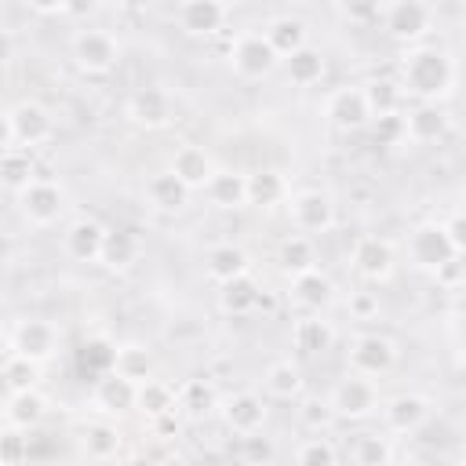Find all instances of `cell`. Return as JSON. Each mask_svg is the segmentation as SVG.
<instances>
[{
	"label": "cell",
	"mask_w": 466,
	"mask_h": 466,
	"mask_svg": "<svg viewBox=\"0 0 466 466\" xmlns=\"http://www.w3.org/2000/svg\"><path fill=\"white\" fill-rule=\"evenodd\" d=\"M455 84V66L437 47H415L400 66V91L419 102H437Z\"/></svg>",
	"instance_id": "6da1fadb"
},
{
	"label": "cell",
	"mask_w": 466,
	"mask_h": 466,
	"mask_svg": "<svg viewBox=\"0 0 466 466\" xmlns=\"http://www.w3.org/2000/svg\"><path fill=\"white\" fill-rule=\"evenodd\" d=\"M127 113H131V120H138L146 127H164L171 120V98L160 87H142L131 95Z\"/></svg>",
	"instance_id": "e0dca14e"
},
{
	"label": "cell",
	"mask_w": 466,
	"mask_h": 466,
	"mask_svg": "<svg viewBox=\"0 0 466 466\" xmlns=\"http://www.w3.org/2000/svg\"><path fill=\"white\" fill-rule=\"evenodd\" d=\"M113 371H120L131 382H142V379H149V353L142 346H116Z\"/></svg>",
	"instance_id": "74e56055"
},
{
	"label": "cell",
	"mask_w": 466,
	"mask_h": 466,
	"mask_svg": "<svg viewBox=\"0 0 466 466\" xmlns=\"http://www.w3.org/2000/svg\"><path fill=\"white\" fill-rule=\"evenodd\" d=\"M15 146V127H11V113H0V153Z\"/></svg>",
	"instance_id": "f907efd6"
},
{
	"label": "cell",
	"mask_w": 466,
	"mask_h": 466,
	"mask_svg": "<svg viewBox=\"0 0 466 466\" xmlns=\"http://www.w3.org/2000/svg\"><path fill=\"white\" fill-rule=\"evenodd\" d=\"M73 58L87 73H109L120 62V44L106 29H80L73 36Z\"/></svg>",
	"instance_id": "7a4b0ae2"
},
{
	"label": "cell",
	"mask_w": 466,
	"mask_h": 466,
	"mask_svg": "<svg viewBox=\"0 0 466 466\" xmlns=\"http://www.w3.org/2000/svg\"><path fill=\"white\" fill-rule=\"evenodd\" d=\"M331 411H339V415H346V419H364V415H371L375 408H379V393H375V382L368 379V375H346L339 386H335V393H331Z\"/></svg>",
	"instance_id": "277c9868"
},
{
	"label": "cell",
	"mask_w": 466,
	"mask_h": 466,
	"mask_svg": "<svg viewBox=\"0 0 466 466\" xmlns=\"http://www.w3.org/2000/svg\"><path fill=\"white\" fill-rule=\"evenodd\" d=\"M295 299H299L302 306H309V309H320V306L331 299V280L320 277L317 266H313V269H306V273L295 277Z\"/></svg>",
	"instance_id": "836d02e7"
},
{
	"label": "cell",
	"mask_w": 466,
	"mask_h": 466,
	"mask_svg": "<svg viewBox=\"0 0 466 466\" xmlns=\"http://www.w3.org/2000/svg\"><path fill=\"white\" fill-rule=\"evenodd\" d=\"M328 120L342 131H357L371 120V109H368V98H364V87H342L328 98Z\"/></svg>",
	"instance_id": "30bf717a"
},
{
	"label": "cell",
	"mask_w": 466,
	"mask_h": 466,
	"mask_svg": "<svg viewBox=\"0 0 466 466\" xmlns=\"http://www.w3.org/2000/svg\"><path fill=\"white\" fill-rule=\"evenodd\" d=\"M280 262H284V269L291 273V277H299V273H306V269H313V262H317V255H313V244H309V237H291L288 244H284V251H280Z\"/></svg>",
	"instance_id": "f35d334b"
},
{
	"label": "cell",
	"mask_w": 466,
	"mask_h": 466,
	"mask_svg": "<svg viewBox=\"0 0 466 466\" xmlns=\"http://www.w3.org/2000/svg\"><path fill=\"white\" fill-rule=\"evenodd\" d=\"M7 360H11V350H7V342L0 339V371H4V364H7Z\"/></svg>",
	"instance_id": "9f6ffc18"
},
{
	"label": "cell",
	"mask_w": 466,
	"mask_h": 466,
	"mask_svg": "<svg viewBox=\"0 0 466 466\" xmlns=\"http://www.w3.org/2000/svg\"><path fill=\"white\" fill-rule=\"evenodd\" d=\"M178 400H182V408H189V411H208V404H211V386H204V382H186L182 393H178Z\"/></svg>",
	"instance_id": "f6af8a7d"
},
{
	"label": "cell",
	"mask_w": 466,
	"mask_h": 466,
	"mask_svg": "<svg viewBox=\"0 0 466 466\" xmlns=\"http://www.w3.org/2000/svg\"><path fill=\"white\" fill-rule=\"evenodd\" d=\"M186 197H189V186H186L175 171L149 175V182H146V200H149L157 211H182V208H186Z\"/></svg>",
	"instance_id": "ac0fdd59"
},
{
	"label": "cell",
	"mask_w": 466,
	"mask_h": 466,
	"mask_svg": "<svg viewBox=\"0 0 466 466\" xmlns=\"http://www.w3.org/2000/svg\"><path fill=\"white\" fill-rule=\"evenodd\" d=\"M371 120H375V142L379 146L404 142V113H382V116H371Z\"/></svg>",
	"instance_id": "60d3db41"
},
{
	"label": "cell",
	"mask_w": 466,
	"mask_h": 466,
	"mask_svg": "<svg viewBox=\"0 0 466 466\" xmlns=\"http://www.w3.org/2000/svg\"><path fill=\"white\" fill-rule=\"evenodd\" d=\"M386 29L397 40H415L430 29V4L426 0H393L386 11Z\"/></svg>",
	"instance_id": "8fae6325"
},
{
	"label": "cell",
	"mask_w": 466,
	"mask_h": 466,
	"mask_svg": "<svg viewBox=\"0 0 466 466\" xmlns=\"http://www.w3.org/2000/svg\"><path fill=\"white\" fill-rule=\"evenodd\" d=\"M288 211H291V222H295L299 233H324L335 222V204L320 189H299L291 197Z\"/></svg>",
	"instance_id": "5b68a950"
},
{
	"label": "cell",
	"mask_w": 466,
	"mask_h": 466,
	"mask_svg": "<svg viewBox=\"0 0 466 466\" xmlns=\"http://www.w3.org/2000/svg\"><path fill=\"white\" fill-rule=\"evenodd\" d=\"M350 309H353L360 320H371V317L379 313V295H375V291H357V295L350 299Z\"/></svg>",
	"instance_id": "7dc6e473"
},
{
	"label": "cell",
	"mask_w": 466,
	"mask_h": 466,
	"mask_svg": "<svg viewBox=\"0 0 466 466\" xmlns=\"http://www.w3.org/2000/svg\"><path fill=\"white\" fill-rule=\"evenodd\" d=\"M135 404L149 415H167L175 411V390L167 382H157V379H142L138 390H135Z\"/></svg>",
	"instance_id": "4dcf8cb0"
},
{
	"label": "cell",
	"mask_w": 466,
	"mask_h": 466,
	"mask_svg": "<svg viewBox=\"0 0 466 466\" xmlns=\"http://www.w3.org/2000/svg\"><path fill=\"white\" fill-rule=\"evenodd\" d=\"M222 18H226L222 0H182V7H178V25L193 36L215 33L222 25Z\"/></svg>",
	"instance_id": "9a60e30c"
},
{
	"label": "cell",
	"mask_w": 466,
	"mask_h": 466,
	"mask_svg": "<svg viewBox=\"0 0 466 466\" xmlns=\"http://www.w3.org/2000/svg\"><path fill=\"white\" fill-rule=\"evenodd\" d=\"M382 419L393 433H415L426 419H430V404L415 393H404V397H393L386 408H382Z\"/></svg>",
	"instance_id": "5bb4252c"
},
{
	"label": "cell",
	"mask_w": 466,
	"mask_h": 466,
	"mask_svg": "<svg viewBox=\"0 0 466 466\" xmlns=\"http://www.w3.org/2000/svg\"><path fill=\"white\" fill-rule=\"evenodd\" d=\"M240 273H248V255L240 251V248H233V244H218V248H211L208 251V277L211 280H229V277H240Z\"/></svg>",
	"instance_id": "83f0119b"
},
{
	"label": "cell",
	"mask_w": 466,
	"mask_h": 466,
	"mask_svg": "<svg viewBox=\"0 0 466 466\" xmlns=\"http://www.w3.org/2000/svg\"><path fill=\"white\" fill-rule=\"evenodd\" d=\"M353 459L364 462V466H371V462H386V459H390V448H386V441H379V437H357V451H353Z\"/></svg>",
	"instance_id": "ee69618b"
},
{
	"label": "cell",
	"mask_w": 466,
	"mask_h": 466,
	"mask_svg": "<svg viewBox=\"0 0 466 466\" xmlns=\"http://www.w3.org/2000/svg\"><path fill=\"white\" fill-rule=\"evenodd\" d=\"M171 171L189 186V189H204V182L211 178L215 164L200 146H178L171 157Z\"/></svg>",
	"instance_id": "d6986e66"
},
{
	"label": "cell",
	"mask_w": 466,
	"mask_h": 466,
	"mask_svg": "<svg viewBox=\"0 0 466 466\" xmlns=\"http://www.w3.org/2000/svg\"><path fill=\"white\" fill-rule=\"evenodd\" d=\"M291 342H295V350H299V353L313 357V353H324V350L335 342V331H331V324H328V320H320V317H306V320H299V324H295Z\"/></svg>",
	"instance_id": "4316f807"
},
{
	"label": "cell",
	"mask_w": 466,
	"mask_h": 466,
	"mask_svg": "<svg viewBox=\"0 0 466 466\" xmlns=\"http://www.w3.org/2000/svg\"><path fill=\"white\" fill-rule=\"evenodd\" d=\"M120 7H131V11H138V7H149L153 0H116Z\"/></svg>",
	"instance_id": "11a10c76"
},
{
	"label": "cell",
	"mask_w": 466,
	"mask_h": 466,
	"mask_svg": "<svg viewBox=\"0 0 466 466\" xmlns=\"http://www.w3.org/2000/svg\"><path fill=\"white\" fill-rule=\"evenodd\" d=\"M40 415H44V400H40V393H33V390H15L11 408H7V419H11L15 426L25 430V426H36Z\"/></svg>",
	"instance_id": "8d00e7d4"
},
{
	"label": "cell",
	"mask_w": 466,
	"mask_h": 466,
	"mask_svg": "<svg viewBox=\"0 0 466 466\" xmlns=\"http://www.w3.org/2000/svg\"><path fill=\"white\" fill-rule=\"evenodd\" d=\"M258 299H262V291H258V284H255L248 273L222 280V295H218V302H222V309H226V313L244 317V313L258 309Z\"/></svg>",
	"instance_id": "603a6c76"
},
{
	"label": "cell",
	"mask_w": 466,
	"mask_h": 466,
	"mask_svg": "<svg viewBox=\"0 0 466 466\" xmlns=\"http://www.w3.org/2000/svg\"><path fill=\"white\" fill-rule=\"evenodd\" d=\"M353 266L368 280H386L393 273V248L379 237H360L353 248Z\"/></svg>",
	"instance_id": "4fadbf2b"
},
{
	"label": "cell",
	"mask_w": 466,
	"mask_h": 466,
	"mask_svg": "<svg viewBox=\"0 0 466 466\" xmlns=\"http://www.w3.org/2000/svg\"><path fill=\"white\" fill-rule=\"evenodd\" d=\"M262 382H266V390H269L273 397L288 400V397H295V393L302 390V371H299L291 360H277V364L266 368Z\"/></svg>",
	"instance_id": "1f68e13d"
},
{
	"label": "cell",
	"mask_w": 466,
	"mask_h": 466,
	"mask_svg": "<svg viewBox=\"0 0 466 466\" xmlns=\"http://www.w3.org/2000/svg\"><path fill=\"white\" fill-rule=\"evenodd\" d=\"M408 255H411V262H415L419 269L437 273L444 262L459 258L462 251L448 240V233H444L441 226H419V229L411 233V240H408Z\"/></svg>",
	"instance_id": "3957f363"
},
{
	"label": "cell",
	"mask_w": 466,
	"mask_h": 466,
	"mask_svg": "<svg viewBox=\"0 0 466 466\" xmlns=\"http://www.w3.org/2000/svg\"><path fill=\"white\" fill-rule=\"evenodd\" d=\"M339 11H342L350 22L368 25V22H375V18H379L382 0H339Z\"/></svg>",
	"instance_id": "b9f144b4"
},
{
	"label": "cell",
	"mask_w": 466,
	"mask_h": 466,
	"mask_svg": "<svg viewBox=\"0 0 466 466\" xmlns=\"http://www.w3.org/2000/svg\"><path fill=\"white\" fill-rule=\"evenodd\" d=\"M441 229H444V233H448V240H451V244L462 251V244H466V240H462V215H459V211H451L448 226H441Z\"/></svg>",
	"instance_id": "681fc988"
},
{
	"label": "cell",
	"mask_w": 466,
	"mask_h": 466,
	"mask_svg": "<svg viewBox=\"0 0 466 466\" xmlns=\"http://www.w3.org/2000/svg\"><path fill=\"white\" fill-rule=\"evenodd\" d=\"M33 178V164H29V149L22 146H7L0 153V182L7 186H25Z\"/></svg>",
	"instance_id": "d590c367"
},
{
	"label": "cell",
	"mask_w": 466,
	"mask_h": 466,
	"mask_svg": "<svg viewBox=\"0 0 466 466\" xmlns=\"http://www.w3.org/2000/svg\"><path fill=\"white\" fill-rule=\"evenodd\" d=\"M22 215L33 226H51L62 215V189L47 178H29L22 186Z\"/></svg>",
	"instance_id": "52a82bcc"
},
{
	"label": "cell",
	"mask_w": 466,
	"mask_h": 466,
	"mask_svg": "<svg viewBox=\"0 0 466 466\" xmlns=\"http://www.w3.org/2000/svg\"><path fill=\"white\" fill-rule=\"evenodd\" d=\"M302 419H306L309 430H320V426H328V419H331V404H328V400H306V404H302Z\"/></svg>",
	"instance_id": "bcb514c9"
},
{
	"label": "cell",
	"mask_w": 466,
	"mask_h": 466,
	"mask_svg": "<svg viewBox=\"0 0 466 466\" xmlns=\"http://www.w3.org/2000/svg\"><path fill=\"white\" fill-rule=\"evenodd\" d=\"M244 444H248V459H273V448L262 441V437H255V433H244Z\"/></svg>",
	"instance_id": "c3c4849f"
},
{
	"label": "cell",
	"mask_w": 466,
	"mask_h": 466,
	"mask_svg": "<svg viewBox=\"0 0 466 466\" xmlns=\"http://www.w3.org/2000/svg\"><path fill=\"white\" fill-rule=\"evenodd\" d=\"M248 182V204H277L280 197H288V182L280 171H255V175H244Z\"/></svg>",
	"instance_id": "f1b7e54d"
},
{
	"label": "cell",
	"mask_w": 466,
	"mask_h": 466,
	"mask_svg": "<svg viewBox=\"0 0 466 466\" xmlns=\"http://www.w3.org/2000/svg\"><path fill=\"white\" fill-rule=\"evenodd\" d=\"M364 98H368L371 116L400 113V106H404V91H400V84H393V80H375V84H368V87H364Z\"/></svg>",
	"instance_id": "d6a6232c"
},
{
	"label": "cell",
	"mask_w": 466,
	"mask_h": 466,
	"mask_svg": "<svg viewBox=\"0 0 466 466\" xmlns=\"http://www.w3.org/2000/svg\"><path fill=\"white\" fill-rule=\"evenodd\" d=\"M204 189H208L211 204H218V208H240V204H248V182L237 171H211V178L204 182Z\"/></svg>",
	"instance_id": "d4e9b609"
},
{
	"label": "cell",
	"mask_w": 466,
	"mask_h": 466,
	"mask_svg": "<svg viewBox=\"0 0 466 466\" xmlns=\"http://www.w3.org/2000/svg\"><path fill=\"white\" fill-rule=\"evenodd\" d=\"M295 459H299V462H324V466H331L339 455H335V448H331L328 441H320V437H306L302 448L295 451Z\"/></svg>",
	"instance_id": "7bdbcfd3"
},
{
	"label": "cell",
	"mask_w": 466,
	"mask_h": 466,
	"mask_svg": "<svg viewBox=\"0 0 466 466\" xmlns=\"http://www.w3.org/2000/svg\"><path fill=\"white\" fill-rule=\"evenodd\" d=\"M91 7H95V0H66V7H62V11H69V15H76V18H80V15H87Z\"/></svg>",
	"instance_id": "db71d44e"
},
{
	"label": "cell",
	"mask_w": 466,
	"mask_h": 466,
	"mask_svg": "<svg viewBox=\"0 0 466 466\" xmlns=\"http://www.w3.org/2000/svg\"><path fill=\"white\" fill-rule=\"evenodd\" d=\"M448 127V116L437 109V102H419L404 113V138L411 142H437Z\"/></svg>",
	"instance_id": "2e32d148"
},
{
	"label": "cell",
	"mask_w": 466,
	"mask_h": 466,
	"mask_svg": "<svg viewBox=\"0 0 466 466\" xmlns=\"http://www.w3.org/2000/svg\"><path fill=\"white\" fill-rule=\"evenodd\" d=\"M135 258H138V237L131 229H106L98 262L109 269H127Z\"/></svg>",
	"instance_id": "7402d4cb"
},
{
	"label": "cell",
	"mask_w": 466,
	"mask_h": 466,
	"mask_svg": "<svg viewBox=\"0 0 466 466\" xmlns=\"http://www.w3.org/2000/svg\"><path fill=\"white\" fill-rule=\"evenodd\" d=\"M116 448H120V437L113 426H91L87 430V455L91 459H109V455H116Z\"/></svg>",
	"instance_id": "ab89813d"
},
{
	"label": "cell",
	"mask_w": 466,
	"mask_h": 466,
	"mask_svg": "<svg viewBox=\"0 0 466 466\" xmlns=\"http://www.w3.org/2000/svg\"><path fill=\"white\" fill-rule=\"evenodd\" d=\"M226 422H229L237 433H258V426L266 422V404H262L255 393H237V397L226 404Z\"/></svg>",
	"instance_id": "484cf974"
},
{
	"label": "cell",
	"mask_w": 466,
	"mask_h": 466,
	"mask_svg": "<svg viewBox=\"0 0 466 466\" xmlns=\"http://www.w3.org/2000/svg\"><path fill=\"white\" fill-rule=\"evenodd\" d=\"M102 237H106V229H102L95 218H80V222H73L69 233H66V255L76 258V262H98Z\"/></svg>",
	"instance_id": "ffe728a7"
},
{
	"label": "cell",
	"mask_w": 466,
	"mask_h": 466,
	"mask_svg": "<svg viewBox=\"0 0 466 466\" xmlns=\"http://www.w3.org/2000/svg\"><path fill=\"white\" fill-rule=\"evenodd\" d=\"M11 55H15V40H11V33H7V29H0V66H7V62H11Z\"/></svg>",
	"instance_id": "f5cc1de1"
},
{
	"label": "cell",
	"mask_w": 466,
	"mask_h": 466,
	"mask_svg": "<svg viewBox=\"0 0 466 466\" xmlns=\"http://www.w3.org/2000/svg\"><path fill=\"white\" fill-rule=\"evenodd\" d=\"M55 342H58V335H55V324L51 320L29 317V320H22L15 328V353L25 357V360H33V364L44 360V357H51L55 353Z\"/></svg>",
	"instance_id": "9c48e42d"
},
{
	"label": "cell",
	"mask_w": 466,
	"mask_h": 466,
	"mask_svg": "<svg viewBox=\"0 0 466 466\" xmlns=\"http://www.w3.org/2000/svg\"><path fill=\"white\" fill-rule=\"evenodd\" d=\"M393 360H397V350H393V342L386 335H360L350 346V368L357 375H368V379L382 375V371L393 368Z\"/></svg>",
	"instance_id": "ba28073f"
},
{
	"label": "cell",
	"mask_w": 466,
	"mask_h": 466,
	"mask_svg": "<svg viewBox=\"0 0 466 466\" xmlns=\"http://www.w3.org/2000/svg\"><path fill=\"white\" fill-rule=\"evenodd\" d=\"M266 40H269V47L277 51V58H284V55H291L295 47L306 44V25H302V18H277V22H269Z\"/></svg>",
	"instance_id": "f546056e"
},
{
	"label": "cell",
	"mask_w": 466,
	"mask_h": 466,
	"mask_svg": "<svg viewBox=\"0 0 466 466\" xmlns=\"http://www.w3.org/2000/svg\"><path fill=\"white\" fill-rule=\"evenodd\" d=\"M33 11H40V15H55V11H62L66 7V0H25Z\"/></svg>",
	"instance_id": "816d5d0a"
},
{
	"label": "cell",
	"mask_w": 466,
	"mask_h": 466,
	"mask_svg": "<svg viewBox=\"0 0 466 466\" xmlns=\"http://www.w3.org/2000/svg\"><path fill=\"white\" fill-rule=\"evenodd\" d=\"M237 76L244 80H258L266 76L273 66H277V51L269 47V40L262 33H244L237 44H233V55H229Z\"/></svg>",
	"instance_id": "8992f818"
},
{
	"label": "cell",
	"mask_w": 466,
	"mask_h": 466,
	"mask_svg": "<svg viewBox=\"0 0 466 466\" xmlns=\"http://www.w3.org/2000/svg\"><path fill=\"white\" fill-rule=\"evenodd\" d=\"M11 127H15V142L22 149H33L51 135V116L36 102H22L11 109Z\"/></svg>",
	"instance_id": "7c38bea8"
},
{
	"label": "cell",
	"mask_w": 466,
	"mask_h": 466,
	"mask_svg": "<svg viewBox=\"0 0 466 466\" xmlns=\"http://www.w3.org/2000/svg\"><path fill=\"white\" fill-rule=\"evenodd\" d=\"M135 390H138V382L124 379L120 371H106V375L95 379V400H98L106 411L135 408Z\"/></svg>",
	"instance_id": "44dd1931"
},
{
	"label": "cell",
	"mask_w": 466,
	"mask_h": 466,
	"mask_svg": "<svg viewBox=\"0 0 466 466\" xmlns=\"http://www.w3.org/2000/svg\"><path fill=\"white\" fill-rule=\"evenodd\" d=\"M113 360H116V346H109L106 339H91V342H84V350H80V368H84V375H91V379L113 371Z\"/></svg>",
	"instance_id": "e575fe53"
},
{
	"label": "cell",
	"mask_w": 466,
	"mask_h": 466,
	"mask_svg": "<svg viewBox=\"0 0 466 466\" xmlns=\"http://www.w3.org/2000/svg\"><path fill=\"white\" fill-rule=\"evenodd\" d=\"M284 69H288V80H291V84L309 87V84H317V80L324 76V55H320L317 47L302 44V47H295L291 55H284Z\"/></svg>",
	"instance_id": "cb8c5ba5"
}]
</instances>
